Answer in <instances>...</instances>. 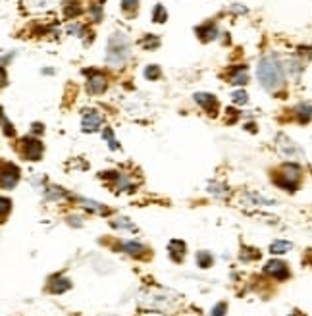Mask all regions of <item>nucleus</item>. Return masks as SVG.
Masks as SVG:
<instances>
[{
	"label": "nucleus",
	"instance_id": "7ed1b4c3",
	"mask_svg": "<svg viewBox=\"0 0 312 316\" xmlns=\"http://www.w3.org/2000/svg\"><path fill=\"white\" fill-rule=\"evenodd\" d=\"M301 177H303V170L299 164H283L281 170L278 174L274 175V183L281 187V189H287V191H295L301 183Z\"/></svg>",
	"mask_w": 312,
	"mask_h": 316
},
{
	"label": "nucleus",
	"instance_id": "a211bd4d",
	"mask_svg": "<svg viewBox=\"0 0 312 316\" xmlns=\"http://www.w3.org/2000/svg\"><path fill=\"white\" fill-rule=\"evenodd\" d=\"M78 201L81 203L83 208L91 210V212H94V214H108L110 212L104 205H100V203H96V201H91V199H78Z\"/></svg>",
	"mask_w": 312,
	"mask_h": 316
},
{
	"label": "nucleus",
	"instance_id": "393cba45",
	"mask_svg": "<svg viewBox=\"0 0 312 316\" xmlns=\"http://www.w3.org/2000/svg\"><path fill=\"white\" fill-rule=\"evenodd\" d=\"M102 137L108 141V147L112 149V151H118V149H120V143L114 139V133H112V129H110V127H106V129L102 131Z\"/></svg>",
	"mask_w": 312,
	"mask_h": 316
},
{
	"label": "nucleus",
	"instance_id": "6e6552de",
	"mask_svg": "<svg viewBox=\"0 0 312 316\" xmlns=\"http://www.w3.org/2000/svg\"><path fill=\"white\" fill-rule=\"evenodd\" d=\"M264 272L268 276H272L274 280H278V282H283V280L289 278V268H287V264L281 262V260H270L264 266Z\"/></svg>",
	"mask_w": 312,
	"mask_h": 316
},
{
	"label": "nucleus",
	"instance_id": "2eb2a0df",
	"mask_svg": "<svg viewBox=\"0 0 312 316\" xmlns=\"http://www.w3.org/2000/svg\"><path fill=\"white\" fill-rule=\"evenodd\" d=\"M232 83L234 85H245L249 83V70L247 66H237L234 72H232Z\"/></svg>",
	"mask_w": 312,
	"mask_h": 316
},
{
	"label": "nucleus",
	"instance_id": "20e7f679",
	"mask_svg": "<svg viewBox=\"0 0 312 316\" xmlns=\"http://www.w3.org/2000/svg\"><path fill=\"white\" fill-rule=\"evenodd\" d=\"M278 149L285 158H301L303 157V151L297 147V143H293L287 135L280 133L278 135Z\"/></svg>",
	"mask_w": 312,
	"mask_h": 316
},
{
	"label": "nucleus",
	"instance_id": "a878e982",
	"mask_svg": "<svg viewBox=\"0 0 312 316\" xmlns=\"http://www.w3.org/2000/svg\"><path fill=\"white\" fill-rule=\"evenodd\" d=\"M81 12H83V8L79 6L78 2H70V4L66 6V16L72 17V19H74V17H78Z\"/></svg>",
	"mask_w": 312,
	"mask_h": 316
},
{
	"label": "nucleus",
	"instance_id": "f8f14e48",
	"mask_svg": "<svg viewBox=\"0 0 312 316\" xmlns=\"http://www.w3.org/2000/svg\"><path fill=\"white\" fill-rule=\"evenodd\" d=\"M168 253H170V258H172L173 262H181L185 253H187V247H185L183 241L173 239V241H170V245H168Z\"/></svg>",
	"mask_w": 312,
	"mask_h": 316
},
{
	"label": "nucleus",
	"instance_id": "cd10ccee",
	"mask_svg": "<svg viewBox=\"0 0 312 316\" xmlns=\"http://www.w3.org/2000/svg\"><path fill=\"white\" fill-rule=\"evenodd\" d=\"M260 253H258V249H243L241 251V258L247 262V260H252V258H258Z\"/></svg>",
	"mask_w": 312,
	"mask_h": 316
},
{
	"label": "nucleus",
	"instance_id": "9d476101",
	"mask_svg": "<svg viewBox=\"0 0 312 316\" xmlns=\"http://www.w3.org/2000/svg\"><path fill=\"white\" fill-rule=\"evenodd\" d=\"M106 89V78L98 72H89V79H87V91L91 95H100Z\"/></svg>",
	"mask_w": 312,
	"mask_h": 316
},
{
	"label": "nucleus",
	"instance_id": "c85d7f7f",
	"mask_svg": "<svg viewBox=\"0 0 312 316\" xmlns=\"http://www.w3.org/2000/svg\"><path fill=\"white\" fill-rule=\"evenodd\" d=\"M235 104H247V100H249V95L245 93V91H235L234 95H232Z\"/></svg>",
	"mask_w": 312,
	"mask_h": 316
},
{
	"label": "nucleus",
	"instance_id": "c9c22d12",
	"mask_svg": "<svg viewBox=\"0 0 312 316\" xmlns=\"http://www.w3.org/2000/svg\"><path fill=\"white\" fill-rule=\"evenodd\" d=\"M289 316H303V315H301L299 311H295V313H291V315H289Z\"/></svg>",
	"mask_w": 312,
	"mask_h": 316
},
{
	"label": "nucleus",
	"instance_id": "0eeeda50",
	"mask_svg": "<svg viewBox=\"0 0 312 316\" xmlns=\"http://www.w3.org/2000/svg\"><path fill=\"white\" fill-rule=\"evenodd\" d=\"M21 153L27 160H39L43 157V143L39 139H23L21 141Z\"/></svg>",
	"mask_w": 312,
	"mask_h": 316
},
{
	"label": "nucleus",
	"instance_id": "5701e85b",
	"mask_svg": "<svg viewBox=\"0 0 312 316\" xmlns=\"http://www.w3.org/2000/svg\"><path fill=\"white\" fill-rule=\"evenodd\" d=\"M287 70H289V74H291L293 78H299V74L303 72V62L297 60V58H291V60L287 62Z\"/></svg>",
	"mask_w": 312,
	"mask_h": 316
},
{
	"label": "nucleus",
	"instance_id": "f704fd0d",
	"mask_svg": "<svg viewBox=\"0 0 312 316\" xmlns=\"http://www.w3.org/2000/svg\"><path fill=\"white\" fill-rule=\"evenodd\" d=\"M307 262H309V264H311V266H312V253L309 254V256H307Z\"/></svg>",
	"mask_w": 312,
	"mask_h": 316
},
{
	"label": "nucleus",
	"instance_id": "4468645a",
	"mask_svg": "<svg viewBox=\"0 0 312 316\" xmlns=\"http://www.w3.org/2000/svg\"><path fill=\"white\" fill-rule=\"evenodd\" d=\"M122 249H124L127 254H131V256H145L147 251H149L145 245H141L137 241H125L124 245H122Z\"/></svg>",
	"mask_w": 312,
	"mask_h": 316
},
{
	"label": "nucleus",
	"instance_id": "dca6fc26",
	"mask_svg": "<svg viewBox=\"0 0 312 316\" xmlns=\"http://www.w3.org/2000/svg\"><path fill=\"white\" fill-rule=\"evenodd\" d=\"M295 116H297V120H299L301 124H307V122H311V120H312V104H309V102H303V104L295 106Z\"/></svg>",
	"mask_w": 312,
	"mask_h": 316
},
{
	"label": "nucleus",
	"instance_id": "6ab92c4d",
	"mask_svg": "<svg viewBox=\"0 0 312 316\" xmlns=\"http://www.w3.org/2000/svg\"><path fill=\"white\" fill-rule=\"evenodd\" d=\"M293 249V243H289V241H274L272 245H270V253L272 254H285L289 253Z\"/></svg>",
	"mask_w": 312,
	"mask_h": 316
},
{
	"label": "nucleus",
	"instance_id": "4be33fe9",
	"mask_svg": "<svg viewBox=\"0 0 312 316\" xmlns=\"http://www.w3.org/2000/svg\"><path fill=\"white\" fill-rule=\"evenodd\" d=\"M166 17H168L166 8H164L162 4H156L155 12H153V19H155V23H164V21H166Z\"/></svg>",
	"mask_w": 312,
	"mask_h": 316
},
{
	"label": "nucleus",
	"instance_id": "ddd939ff",
	"mask_svg": "<svg viewBox=\"0 0 312 316\" xmlns=\"http://www.w3.org/2000/svg\"><path fill=\"white\" fill-rule=\"evenodd\" d=\"M195 33L201 37V41H214L216 37H218V27H216V23H204V25H199Z\"/></svg>",
	"mask_w": 312,
	"mask_h": 316
},
{
	"label": "nucleus",
	"instance_id": "72a5a7b5",
	"mask_svg": "<svg viewBox=\"0 0 312 316\" xmlns=\"http://www.w3.org/2000/svg\"><path fill=\"white\" fill-rule=\"evenodd\" d=\"M12 205L8 199H2V220H6V216H8V206Z\"/></svg>",
	"mask_w": 312,
	"mask_h": 316
},
{
	"label": "nucleus",
	"instance_id": "412c9836",
	"mask_svg": "<svg viewBox=\"0 0 312 316\" xmlns=\"http://www.w3.org/2000/svg\"><path fill=\"white\" fill-rule=\"evenodd\" d=\"M197 264H199L201 268L212 266V254L208 253V251H199V253H197Z\"/></svg>",
	"mask_w": 312,
	"mask_h": 316
},
{
	"label": "nucleus",
	"instance_id": "f03ea898",
	"mask_svg": "<svg viewBox=\"0 0 312 316\" xmlns=\"http://www.w3.org/2000/svg\"><path fill=\"white\" fill-rule=\"evenodd\" d=\"M131 52V41L124 33H114L108 41V50H106V64L112 68H118L129 58Z\"/></svg>",
	"mask_w": 312,
	"mask_h": 316
},
{
	"label": "nucleus",
	"instance_id": "b1692460",
	"mask_svg": "<svg viewBox=\"0 0 312 316\" xmlns=\"http://www.w3.org/2000/svg\"><path fill=\"white\" fill-rule=\"evenodd\" d=\"M160 68L156 66V64H151V66H147L145 68V78L149 79V81H156V79L160 78Z\"/></svg>",
	"mask_w": 312,
	"mask_h": 316
},
{
	"label": "nucleus",
	"instance_id": "473e14b6",
	"mask_svg": "<svg viewBox=\"0 0 312 316\" xmlns=\"http://www.w3.org/2000/svg\"><path fill=\"white\" fill-rule=\"evenodd\" d=\"M93 17H94V21H100V19H102V12H100V4H94V6H93Z\"/></svg>",
	"mask_w": 312,
	"mask_h": 316
},
{
	"label": "nucleus",
	"instance_id": "c756f323",
	"mask_svg": "<svg viewBox=\"0 0 312 316\" xmlns=\"http://www.w3.org/2000/svg\"><path fill=\"white\" fill-rule=\"evenodd\" d=\"M226 311H228V305H226V303H218V305L212 309L210 316H226Z\"/></svg>",
	"mask_w": 312,
	"mask_h": 316
},
{
	"label": "nucleus",
	"instance_id": "423d86ee",
	"mask_svg": "<svg viewBox=\"0 0 312 316\" xmlns=\"http://www.w3.org/2000/svg\"><path fill=\"white\" fill-rule=\"evenodd\" d=\"M102 177H104V179H108L110 187H112L114 191H131L133 189L131 179H129V177H125L124 174H120V172H104Z\"/></svg>",
	"mask_w": 312,
	"mask_h": 316
},
{
	"label": "nucleus",
	"instance_id": "f257e3e1",
	"mask_svg": "<svg viewBox=\"0 0 312 316\" xmlns=\"http://www.w3.org/2000/svg\"><path fill=\"white\" fill-rule=\"evenodd\" d=\"M256 78L260 81V85L270 93L280 91L283 87V66H281L276 54H266L264 58L258 62Z\"/></svg>",
	"mask_w": 312,
	"mask_h": 316
},
{
	"label": "nucleus",
	"instance_id": "2f4dec72",
	"mask_svg": "<svg viewBox=\"0 0 312 316\" xmlns=\"http://www.w3.org/2000/svg\"><path fill=\"white\" fill-rule=\"evenodd\" d=\"M2 124H4V135H14V127L12 124H8V118H6V114H2Z\"/></svg>",
	"mask_w": 312,
	"mask_h": 316
},
{
	"label": "nucleus",
	"instance_id": "39448f33",
	"mask_svg": "<svg viewBox=\"0 0 312 316\" xmlns=\"http://www.w3.org/2000/svg\"><path fill=\"white\" fill-rule=\"evenodd\" d=\"M19 181V170L14 164L2 162V189H14Z\"/></svg>",
	"mask_w": 312,
	"mask_h": 316
},
{
	"label": "nucleus",
	"instance_id": "f3484780",
	"mask_svg": "<svg viewBox=\"0 0 312 316\" xmlns=\"http://www.w3.org/2000/svg\"><path fill=\"white\" fill-rule=\"evenodd\" d=\"M70 287H72V282H70L68 278L56 276V278L50 280V291H52V293H66Z\"/></svg>",
	"mask_w": 312,
	"mask_h": 316
},
{
	"label": "nucleus",
	"instance_id": "1a4fd4ad",
	"mask_svg": "<svg viewBox=\"0 0 312 316\" xmlns=\"http://www.w3.org/2000/svg\"><path fill=\"white\" fill-rule=\"evenodd\" d=\"M100 126H102V116H100L96 110H85L83 120H81V127H83V131L93 133V131H96Z\"/></svg>",
	"mask_w": 312,
	"mask_h": 316
},
{
	"label": "nucleus",
	"instance_id": "9b49d317",
	"mask_svg": "<svg viewBox=\"0 0 312 316\" xmlns=\"http://www.w3.org/2000/svg\"><path fill=\"white\" fill-rule=\"evenodd\" d=\"M195 100H197L208 114H212V116L218 114L220 102L214 95H210V93H195Z\"/></svg>",
	"mask_w": 312,
	"mask_h": 316
},
{
	"label": "nucleus",
	"instance_id": "7c9ffc66",
	"mask_svg": "<svg viewBox=\"0 0 312 316\" xmlns=\"http://www.w3.org/2000/svg\"><path fill=\"white\" fill-rule=\"evenodd\" d=\"M137 4H139V0H122V8H124V12H131V10H135V8H137Z\"/></svg>",
	"mask_w": 312,
	"mask_h": 316
},
{
	"label": "nucleus",
	"instance_id": "bb28decb",
	"mask_svg": "<svg viewBox=\"0 0 312 316\" xmlns=\"http://www.w3.org/2000/svg\"><path fill=\"white\" fill-rule=\"evenodd\" d=\"M141 45L145 48H149V50H155V48H158L160 41H158V37H155V35H147V37L141 41Z\"/></svg>",
	"mask_w": 312,
	"mask_h": 316
},
{
	"label": "nucleus",
	"instance_id": "aec40b11",
	"mask_svg": "<svg viewBox=\"0 0 312 316\" xmlns=\"http://www.w3.org/2000/svg\"><path fill=\"white\" fill-rule=\"evenodd\" d=\"M110 226H112V228H125V230H129V232H135V230H137V226L129 220V218H124V216L112 220L110 222Z\"/></svg>",
	"mask_w": 312,
	"mask_h": 316
}]
</instances>
